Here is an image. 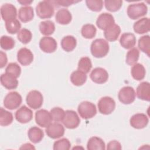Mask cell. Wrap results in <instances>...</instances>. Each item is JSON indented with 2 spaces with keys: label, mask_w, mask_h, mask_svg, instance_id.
Instances as JSON below:
<instances>
[{
  "label": "cell",
  "mask_w": 150,
  "mask_h": 150,
  "mask_svg": "<svg viewBox=\"0 0 150 150\" xmlns=\"http://www.w3.org/2000/svg\"><path fill=\"white\" fill-rule=\"evenodd\" d=\"M110 49L108 42L103 39H97L93 40L90 47L91 54L96 58H102L105 56Z\"/></svg>",
  "instance_id": "1"
},
{
  "label": "cell",
  "mask_w": 150,
  "mask_h": 150,
  "mask_svg": "<svg viewBox=\"0 0 150 150\" xmlns=\"http://www.w3.org/2000/svg\"><path fill=\"white\" fill-rule=\"evenodd\" d=\"M37 15L41 19H48L53 16L54 8L52 1H43L38 3L36 6Z\"/></svg>",
  "instance_id": "2"
},
{
  "label": "cell",
  "mask_w": 150,
  "mask_h": 150,
  "mask_svg": "<svg viewBox=\"0 0 150 150\" xmlns=\"http://www.w3.org/2000/svg\"><path fill=\"white\" fill-rule=\"evenodd\" d=\"M147 12V6L143 2L130 4L127 8V15L129 18L133 20L145 15Z\"/></svg>",
  "instance_id": "3"
},
{
  "label": "cell",
  "mask_w": 150,
  "mask_h": 150,
  "mask_svg": "<svg viewBox=\"0 0 150 150\" xmlns=\"http://www.w3.org/2000/svg\"><path fill=\"white\" fill-rule=\"evenodd\" d=\"M77 111L80 116L85 120L93 118L97 113L95 104L87 101H84L80 103L77 108Z\"/></svg>",
  "instance_id": "4"
},
{
  "label": "cell",
  "mask_w": 150,
  "mask_h": 150,
  "mask_svg": "<svg viewBox=\"0 0 150 150\" xmlns=\"http://www.w3.org/2000/svg\"><path fill=\"white\" fill-rule=\"evenodd\" d=\"M22 101V96L16 91H12L6 94L4 100V105L7 109L13 110L18 108Z\"/></svg>",
  "instance_id": "5"
},
{
  "label": "cell",
  "mask_w": 150,
  "mask_h": 150,
  "mask_svg": "<svg viewBox=\"0 0 150 150\" xmlns=\"http://www.w3.org/2000/svg\"><path fill=\"white\" fill-rule=\"evenodd\" d=\"M26 101L28 106L36 110L41 107L43 102V97L42 93L38 90H32L26 96Z\"/></svg>",
  "instance_id": "6"
},
{
  "label": "cell",
  "mask_w": 150,
  "mask_h": 150,
  "mask_svg": "<svg viewBox=\"0 0 150 150\" xmlns=\"http://www.w3.org/2000/svg\"><path fill=\"white\" fill-rule=\"evenodd\" d=\"M99 112L104 115H108L113 112L115 108V102L110 97L105 96L101 98L98 102Z\"/></svg>",
  "instance_id": "7"
},
{
  "label": "cell",
  "mask_w": 150,
  "mask_h": 150,
  "mask_svg": "<svg viewBox=\"0 0 150 150\" xmlns=\"http://www.w3.org/2000/svg\"><path fill=\"white\" fill-rule=\"evenodd\" d=\"M62 122L66 128L68 129H74L80 124V120L76 111L73 110H66Z\"/></svg>",
  "instance_id": "8"
},
{
  "label": "cell",
  "mask_w": 150,
  "mask_h": 150,
  "mask_svg": "<svg viewBox=\"0 0 150 150\" xmlns=\"http://www.w3.org/2000/svg\"><path fill=\"white\" fill-rule=\"evenodd\" d=\"M118 97L119 101L124 104H131L135 98V90L131 86L124 87L119 91Z\"/></svg>",
  "instance_id": "9"
},
{
  "label": "cell",
  "mask_w": 150,
  "mask_h": 150,
  "mask_svg": "<svg viewBox=\"0 0 150 150\" xmlns=\"http://www.w3.org/2000/svg\"><path fill=\"white\" fill-rule=\"evenodd\" d=\"M47 135L52 139H57L62 136L64 134V127L59 123L53 122L50 123L45 129Z\"/></svg>",
  "instance_id": "10"
},
{
  "label": "cell",
  "mask_w": 150,
  "mask_h": 150,
  "mask_svg": "<svg viewBox=\"0 0 150 150\" xmlns=\"http://www.w3.org/2000/svg\"><path fill=\"white\" fill-rule=\"evenodd\" d=\"M52 121L51 114L48 111L41 109L35 112V121L39 126L45 128L52 123Z\"/></svg>",
  "instance_id": "11"
},
{
  "label": "cell",
  "mask_w": 150,
  "mask_h": 150,
  "mask_svg": "<svg viewBox=\"0 0 150 150\" xmlns=\"http://www.w3.org/2000/svg\"><path fill=\"white\" fill-rule=\"evenodd\" d=\"M15 116L17 121L22 124H26L32 120L33 112L26 106L22 105L16 111Z\"/></svg>",
  "instance_id": "12"
},
{
  "label": "cell",
  "mask_w": 150,
  "mask_h": 150,
  "mask_svg": "<svg viewBox=\"0 0 150 150\" xmlns=\"http://www.w3.org/2000/svg\"><path fill=\"white\" fill-rule=\"evenodd\" d=\"M39 47L43 52L47 53H51L57 49V43L53 38L44 36L40 40Z\"/></svg>",
  "instance_id": "13"
},
{
  "label": "cell",
  "mask_w": 150,
  "mask_h": 150,
  "mask_svg": "<svg viewBox=\"0 0 150 150\" xmlns=\"http://www.w3.org/2000/svg\"><path fill=\"white\" fill-rule=\"evenodd\" d=\"M90 79L95 83H105L108 79V73L107 70L102 67L94 69L90 73Z\"/></svg>",
  "instance_id": "14"
},
{
  "label": "cell",
  "mask_w": 150,
  "mask_h": 150,
  "mask_svg": "<svg viewBox=\"0 0 150 150\" xmlns=\"http://www.w3.org/2000/svg\"><path fill=\"white\" fill-rule=\"evenodd\" d=\"M1 15L5 22L16 19L17 11L16 7L11 4H4L1 7Z\"/></svg>",
  "instance_id": "15"
},
{
  "label": "cell",
  "mask_w": 150,
  "mask_h": 150,
  "mask_svg": "<svg viewBox=\"0 0 150 150\" xmlns=\"http://www.w3.org/2000/svg\"><path fill=\"white\" fill-rule=\"evenodd\" d=\"M148 117L143 113H137L131 117L129 120L131 127L135 129H142L148 124Z\"/></svg>",
  "instance_id": "16"
},
{
  "label": "cell",
  "mask_w": 150,
  "mask_h": 150,
  "mask_svg": "<svg viewBox=\"0 0 150 150\" xmlns=\"http://www.w3.org/2000/svg\"><path fill=\"white\" fill-rule=\"evenodd\" d=\"M114 23L115 21L113 16L108 13H101L96 21V25L97 27L104 30Z\"/></svg>",
  "instance_id": "17"
},
{
  "label": "cell",
  "mask_w": 150,
  "mask_h": 150,
  "mask_svg": "<svg viewBox=\"0 0 150 150\" xmlns=\"http://www.w3.org/2000/svg\"><path fill=\"white\" fill-rule=\"evenodd\" d=\"M17 59L22 66H28L33 62V54L30 49L23 47L18 51Z\"/></svg>",
  "instance_id": "18"
},
{
  "label": "cell",
  "mask_w": 150,
  "mask_h": 150,
  "mask_svg": "<svg viewBox=\"0 0 150 150\" xmlns=\"http://www.w3.org/2000/svg\"><path fill=\"white\" fill-rule=\"evenodd\" d=\"M0 80L1 84L7 90L15 89L18 86V81L17 78L14 76L6 72L1 76Z\"/></svg>",
  "instance_id": "19"
},
{
  "label": "cell",
  "mask_w": 150,
  "mask_h": 150,
  "mask_svg": "<svg viewBox=\"0 0 150 150\" xmlns=\"http://www.w3.org/2000/svg\"><path fill=\"white\" fill-rule=\"evenodd\" d=\"M121 46L125 49L133 48L136 43V38L135 35L130 32L124 33L121 35L120 39Z\"/></svg>",
  "instance_id": "20"
},
{
  "label": "cell",
  "mask_w": 150,
  "mask_h": 150,
  "mask_svg": "<svg viewBox=\"0 0 150 150\" xmlns=\"http://www.w3.org/2000/svg\"><path fill=\"white\" fill-rule=\"evenodd\" d=\"M137 96L138 98L149 101L150 100V84L149 82L141 83L137 88Z\"/></svg>",
  "instance_id": "21"
},
{
  "label": "cell",
  "mask_w": 150,
  "mask_h": 150,
  "mask_svg": "<svg viewBox=\"0 0 150 150\" xmlns=\"http://www.w3.org/2000/svg\"><path fill=\"white\" fill-rule=\"evenodd\" d=\"M134 30L138 34L147 33L150 30V20L148 18H143L134 23Z\"/></svg>",
  "instance_id": "22"
},
{
  "label": "cell",
  "mask_w": 150,
  "mask_h": 150,
  "mask_svg": "<svg viewBox=\"0 0 150 150\" xmlns=\"http://www.w3.org/2000/svg\"><path fill=\"white\" fill-rule=\"evenodd\" d=\"M34 17L33 9L30 6H25L20 8L18 12V18L23 22L26 23L33 19Z\"/></svg>",
  "instance_id": "23"
},
{
  "label": "cell",
  "mask_w": 150,
  "mask_h": 150,
  "mask_svg": "<svg viewBox=\"0 0 150 150\" xmlns=\"http://www.w3.org/2000/svg\"><path fill=\"white\" fill-rule=\"evenodd\" d=\"M121 33L120 27L114 23L104 30V37L106 40L110 42H114L117 40Z\"/></svg>",
  "instance_id": "24"
},
{
  "label": "cell",
  "mask_w": 150,
  "mask_h": 150,
  "mask_svg": "<svg viewBox=\"0 0 150 150\" xmlns=\"http://www.w3.org/2000/svg\"><path fill=\"white\" fill-rule=\"evenodd\" d=\"M56 21L60 25H67L72 19V16L70 12L66 9H59L55 16Z\"/></svg>",
  "instance_id": "25"
},
{
  "label": "cell",
  "mask_w": 150,
  "mask_h": 150,
  "mask_svg": "<svg viewBox=\"0 0 150 150\" xmlns=\"http://www.w3.org/2000/svg\"><path fill=\"white\" fill-rule=\"evenodd\" d=\"M28 136L32 142L37 144L42 140L44 137V133L40 128L38 127H32L28 130Z\"/></svg>",
  "instance_id": "26"
},
{
  "label": "cell",
  "mask_w": 150,
  "mask_h": 150,
  "mask_svg": "<svg viewBox=\"0 0 150 150\" xmlns=\"http://www.w3.org/2000/svg\"><path fill=\"white\" fill-rule=\"evenodd\" d=\"M87 149L88 150H104L105 149V142L99 137H91L87 142Z\"/></svg>",
  "instance_id": "27"
},
{
  "label": "cell",
  "mask_w": 150,
  "mask_h": 150,
  "mask_svg": "<svg viewBox=\"0 0 150 150\" xmlns=\"http://www.w3.org/2000/svg\"><path fill=\"white\" fill-rule=\"evenodd\" d=\"M60 44L64 51L69 52L73 51L76 47L77 40L73 36L68 35L63 38Z\"/></svg>",
  "instance_id": "28"
},
{
  "label": "cell",
  "mask_w": 150,
  "mask_h": 150,
  "mask_svg": "<svg viewBox=\"0 0 150 150\" xmlns=\"http://www.w3.org/2000/svg\"><path fill=\"white\" fill-rule=\"evenodd\" d=\"M87 80V75L84 72L79 70L72 72L70 75V81L73 84L80 86L84 84Z\"/></svg>",
  "instance_id": "29"
},
{
  "label": "cell",
  "mask_w": 150,
  "mask_h": 150,
  "mask_svg": "<svg viewBox=\"0 0 150 150\" xmlns=\"http://www.w3.org/2000/svg\"><path fill=\"white\" fill-rule=\"evenodd\" d=\"M131 73L132 77L136 80H142L145 76V69L141 63H135L131 68Z\"/></svg>",
  "instance_id": "30"
},
{
  "label": "cell",
  "mask_w": 150,
  "mask_h": 150,
  "mask_svg": "<svg viewBox=\"0 0 150 150\" xmlns=\"http://www.w3.org/2000/svg\"><path fill=\"white\" fill-rule=\"evenodd\" d=\"M39 30L43 35H51L55 30L54 23L50 20L42 21L39 24Z\"/></svg>",
  "instance_id": "31"
},
{
  "label": "cell",
  "mask_w": 150,
  "mask_h": 150,
  "mask_svg": "<svg viewBox=\"0 0 150 150\" xmlns=\"http://www.w3.org/2000/svg\"><path fill=\"white\" fill-rule=\"evenodd\" d=\"M139 49L146 53L148 57L150 56V36L145 35L141 37L138 40Z\"/></svg>",
  "instance_id": "32"
},
{
  "label": "cell",
  "mask_w": 150,
  "mask_h": 150,
  "mask_svg": "<svg viewBox=\"0 0 150 150\" xmlns=\"http://www.w3.org/2000/svg\"><path fill=\"white\" fill-rule=\"evenodd\" d=\"M12 114L5 110L3 108H0V125L1 126H8L13 121Z\"/></svg>",
  "instance_id": "33"
},
{
  "label": "cell",
  "mask_w": 150,
  "mask_h": 150,
  "mask_svg": "<svg viewBox=\"0 0 150 150\" xmlns=\"http://www.w3.org/2000/svg\"><path fill=\"white\" fill-rule=\"evenodd\" d=\"M96 28L93 24H86L83 26L81 30V35L86 39H92L96 34Z\"/></svg>",
  "instance_id": "34"
},
{
  "label": "cell",
  "mask_w": 150,
  "mask_h": 150,
  "mask_svg": "<svg viewBox=\"0 0 150 150\" xmlns=\"http://www.w3.org/2000/svg\"><path fill=\"white\" fill-rule=\"evenodd\" d=\"M5 27L9 33L15 34L20 31L19 30L21 28V24L18 19H14L5 22Z\"/></svg>",
  "instance_id": "35"
},
{
  "label": "cell",
  "mask_w": 150,
  "mask_h": 150,
  "mask_svg": "<svg viewBox=\"0 0 150 150\" xmlns=\"http://www.w3.org/2000/svg\"><path fill=\"white\" fill-rule=\"evenodd\" d=\"M139 52L138 49L133 47L131 49L126 55V63L128 65L132 66L137 63L139 59Z\"/></svg>",
  "instance_id": "36"
},
{
  "label": "cell",
  "mask_w": 150,
  "mask_h": 150,
  "mask_svg": "<svg viewBox=\"0 0 150 150\" xmlns=\"http://www.w3.org/2000/svg\"><path fill=\"white\" fill-rule=\"evenodd\" d=\"M92 67V63L91 59L88 57H81L78 63L77 69L79 70L84 72V73H88Z\"/></svg>",
  "instance_id": "37"
},
{
  "label": "cell",
  "mask_w": 150,
  "mask_h": 150,
  "mask_svg": "<svg viewBox=\"0 0 150 150\" xmlns=\"http://www.w3.org/2000/svg\"><path fill=\"white\" fill-rule=\"evenodd\" d=\"M32 38V32L25 28H23L18 33L17 38L23 44H28L29 43Z\"/></svg>",
  "instance_id": "38"
},
{
  "label": "cell",
  "mask_w": 150,
  "mask_h": 150,
  "mask_svg": "<svg viewBox=\"0 0 150 150\" xmlns=\"http://www.w3.org/2000/svg\"><path fill=\"white\" fill-rule=\"evenodd\" d=\"M0 45L2 49L5 50H9L14 47L15 42L12 38L4 35L1 38Z\"/></svg>",
  "instance_id": "39"
},
{
  "label": "cell",
  "mask_w": 150,
  "mask_h": 150,
  "mask_svg": "<svg viewBox=\"0 0 150 150\" xmlns=\"http://www.w3.org/2000/svg\"><path fill=\"white\" fill-rule=\"evenodd\" d=\"M122 4L121 0H105L104 1L105 7L110 12H116L118 11Z\"/></svg>",
  "instance_id": "40"
},
{
  "label": "cell",
  "mask_w": 150,
  "mask_h": 150,
  "mask_svg": "<svg viewBox=\"0 0 150 150\" xmlns=\"http://www.w3.org/2000/svg\"><path fill=\"white\" fill-rule=\"evenodd\" d=\"M71 146V143L67 138H62L55 141L53 144L54 150H69Z\"/></svg>",
  "instance_id": "41"
},
{
  "label": "cell",
  "mask_w": 150,
  "mask_h": 150,
  "mask_svg": "<svg viewBox=\"0 0 150 150\" xmlns=\"http://www.w3.org/2000/svg\"><path fill=\"white\" fill-rule=\"evenodd\" d=\"M50 113L51 114L52 120L55 122H60L63 121L65 111L60 107H54L50 110Z\"/></svg>",
  "instance_id": "42"
},
{
  "label": "cell",
  "mask_w": 150,
  "mask_h": 150,
  "mask_svg": "<svg viewBox=\"0 0 150 150\" xmlns=\"http://www.w3.org/2000/svg\"><path fill=\"white\" fill-rule=\"evenodd\" d=\"M86 4L87 8L94 12H100L103 6V1L101 0H87Z\"/></svg>",
  "instance_id": "43"
},
{
  "label": "cell",
  "mask_w": 150,
  "mask_h": 150,
  "mask_svg": "<svg viewBox=\"0 0 150 150\" xmlns=\"http://www.w3.org/2000/svg\"><path fill=\"white\" fill-rule=\"evenodd\" d=\"M5 72L9 73L16 78L19 77L21 73V68L16 63H10L5 69Z\"/></svg>",
  "instance_id": "44"
},
{
  "label": "cell",
  "mask_w": 150,
  "mask_h": 150,
  "mask_svg": "<svg viewBox=\"0 0 150 150\" xmlns=\"http://www.w3.org/2000/svg\"><path fill=\"white\" fill-rule=\"evenodd\" d=\"M79 1H70V0H64V1H52L53 5L55 6H69L73 4L78 2Z\"/></svg>",
  "instance_id": "45"
},
{
  "label": "cell",
  "mask_w": 150,
  "mask_h": 150,
  "mask_svg": "<svg viewBox=\"0 0 150 150\" xmlns=\"http://www.w3.org/2000/svg\"><path fill=\"white\" fill-rule=\"evenodd\" d=\"M121 148H121V144L116 140H113L109 142L107 145V149L108 150H112V149L120 150L121 149Z\"/></svg>",
  "instance_id": "46"
},
{
  "label": "cell",
  "mask_w": 150,
  "mask_h": 150,
  "mask_svg": "<svg viewBox=\"0 0 150 150\" xmlns=\"http://www.w3.org/2000/svg\"><path fill=\"white\" fill-rule=\"evenodd\" d=\"M0 67L3 68L7 63L8 59L5 53L3 51H0Z\"/></svg>",
  "instance_id": "47"
},
{
  "label": "cell",
  "mask_w": 150,
  "mask_h": 150,
  "mask_svg": "<svg viewBox=\"0 0 150 150\" xmlns=\"http://www.w3.org/2000/svg\"><path fill=\"white\" fill-rule=\"evenodd\" d=\"M20 149H35V148L30 144L26 143L23 145H22L20 148Z\"/></svg>",
  "instance_id": "48"
},
{
  "label": "cell",
  "mask_w": 150,
  "mask_h": 150,
  "mask_svg": "<svg viewBox=\"0 0 150 150\" xmlns=\"http://www.w3.org/2000/svg\"><path fill=\"white\" fill-rule=\"evenodd\" d=\"M18 2L21 4V5H30L33 1H27V0H22V1H18Z\"/></svg>",
  "instance_id": "49"
}]
</instances>
